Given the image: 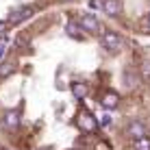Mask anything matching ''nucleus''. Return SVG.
Masks as SVG:
<instances>
[{
    "instance_id": "obj_11",
    "label": "nucleus",
    "mask_w": 150,
    "mask_h": 150,
    "mask_svg": "<svg viewBox=\"0 0 150 150\" xmlns=\"http://www.w3.org/2000/svg\"><path fill=\"white\" fill-rule=\"evenodd\" d=\"M79 24L83 26L85 33H98V30H100V24H98V20L91 13H83L79 18Z\"/></svg>"
},
{
    "instance_id": "obj_16",
    "label": "nucleus",
    "mask_w": 150,
    "mask_h": 150,
    "mask_svg": "<svg viewBox=\"0 0 150 150\" xmlns=\"http://www.w3.org/2000/svg\"><path fill=\"white\" fill-rule=\"evenodd\" d=\"M142 72H144V79H150V63H144Z\"/></svg>"
},
{
    "instance_id": "obj_4",
    "label": "nucleus",
    "mask_w": 150,
    "mask_h": 150,
    "mask_svg": "<svg viewBox=\"0 0 150 150\" xmlns=\"http://www.w3.org/2000/svg\"><path fill=\"white\" fill-rule=\"evenodd\" d=\"M100 44L105 46L107 50H111V52H115V50L122 48V37L115 33V30H105L100 37Z\"/></svg>"
},
{
    "instance_id": "obj_12",
    "label": "nucleus",
    "mask_w": 150,
    "mask_h": 150,
    "mask_svg": "<svg viewBox=\"0 0 150 150\" xmlns=\"http://www.w3.org/2000/svg\"><path fill=\"white\" fill-rule=\"evenodd\" d=\"M70 91H72V96H74L76 100H85V96L89 94V87H87V83H83V81H74L70 85Z\"/></svg>"
},
{
    "instance_id": "obj_10",
    "label": "nucleus",
    "mask_w": 150,
    "mask_h": 150,
    "mask_svg": "<svg viewBox=\"0 0 150 150\" xmlns=\"http://www.w3.org/2000/svg\"><path fill=\"white\" fill-rule=\"evenodd\" d=\"M102 13H107L109 18H117L122 13V2L120 0H100Z\"/></svg>"
},
{
    "instance_id": "obj_9",
    "label": "nucleus",
    "mask_w": 150,
    "mask_h": 150,
    "mask_svg": "<svg viewBox=\"0 0 150 150\" xmlns=\"http://www.w3.org/2000/svg\"><path fill=\"white\" fill-rule=\"evenodd\" d=\"M65 33H68V37L76 39V41L87 39V33L83 30V26H81L79 22H74V20H68V24H65Z\"/></svg>"
},
{
    "instance_id": "obj_14",
    "label": "nucleus",
    "mask_w": 150,
    "mask_h": 150,
    "mask_svg": "<svg viewBox=\"0 0 150 150\" xmlns=\"http://www.w3.org/2000/svg\"><path fill=\"white\" fill-rule=\"evenodd\" d=\"M96 120H98V124H102V126H109L111 124V115H109V111H107V113H102L100 117H96Z\"/></svg>"
},
{
    "instance_id": "obj_3",
    "label": "nucleus",
    "mask_w": 150,
    "mask_h": 150,
    "mask_svg": "<svg viewBox=\"0 0 150 150\" xmlns=\"http://www.w3.org/2000/svg\"><path fill=\"white\" fill-rule=\"evenodd\" d=\"M20 124H22L20 111H15V109H7V111H2V126L7 128L9 133H15V131L20 128Z\"/></svg>"
},
{
    "instance_id": "obj_13",
    "label": "nucleus",
    "mask_w": 150,
    "mask_h": 150,
    "mask_svg": "<svg viewBox=\"0 0 150 150\" xmlns=\"http://www.w3.org/2000/svg\"><path fill=\"white\" fill-rule=\"evenodd\" d=\"M133 150H150V139L146 137H139V139H133Z\"/></svg>"
},
{
    "instance_id": "obj_15",
    "label": "nucleus",
    "mask_w": 150,
    "mask_h": 150,
    "mask_svg": "<svg viewBox=\"0 0 150 150\" xmlns=\"http://www.w3.org/2000/svg\"><path fill=\"white\" fill-rule=\"evenodd\" d=\"M7 30H9V24H7V20H0V39L7 35Z\"/></svg>"
},
{
    "instance_id": "obj_7",
    "label": "nucleus",
    "mask_w": 150,
    "mask_h": 150,
    "mask_svg": "<svg viewBox=\"0 0 150 150\" xmlns=\"http://www.w3.org/2000/svg\"><path fill=\"white\" fill-rule=\"evenodd\" d=\"M126 135L131 137V139H139V137H146L148 131H146V126H144V122L131 120V122L126 124Z\"/></svg>"
},
{
    "instance_id": "obj_8",
    "label": "nucleus",
    "mask_w": 150,
    "mask_h": 150,
    "mask_svg": "<svg viewBox=\"0 0 150 150\" xmlns=\"http://www.w3.org/2000/svg\"><path fill=\"white\" fill-rule=\"evenodd\" d=\"M15 68H18L15 57H2V61H0V81H7L15 72Z\"/></svg>"
},
{
    "instance_id": "obj_18",
    "label": "nucleus",
    "mask_w": 150,
    "mask_h": 150,
    "mask_svg": "<svg viewBox=\"0 0 150 150\" xmlns=\"http://www.w3.org/2000/svg\"><path fill=\"white\" fill-rule=\"evenodd\" d=\"M144 28H146V30H148V33H150V15H148V18H146V20H144Z\"/></svg>"
},
{
    "instance_id": "obj_19",
    "label": "nucleus",
    "mask_w": 150,
    "mask_h": 150,
    "mask_svg": "<svg viewBox=\"0 0 150 150\" xmlns=\"http://www.w3.org/2000/svg\"><path fill=\"white\" fill-rule=\"evenodd\" d=\"M61 2H68V0H61Z\"/></svg>"
},
{
    "instance_id": "obj_17",
    "label": "nucleus",
    "mask_w": 150,
    "mask_h": 150,
    "mask_svg": "<svg viewBox=\"0 0 150 150\" xmlns=\"http://www.w3.org/2000/svg\"><path fill=\"white\" fill-rule=\"evenodd\" d=\"M4 54H7V46H4V41L0 39V59H2Z\"/></svg>"
},
{
    "instance_id": "obj_5",
    "label": "nucleus",
    "mask_w": 150,
    "mask_h": 150,
    "mask_svg": "<svg viewBox=\"0 0 150 150\" xmlns=\"http://www.w3.org/2000/svg\"><path fill=\"white\" fill-rule=\"evenodd\" d=\"M139 81H142V76H139V72L135 68H124L122 72V83L126 89H135V87L139 85Z\"/></svg>"
},
{
    "instance_id": "obj_1",
    "label": "nucleus",
    "mask_w": 150,
    "mask_h": 150,
    "mask_svg": "<svg viewBox=\"0 0 150 150\" xmlns=\"http://www.w3.org/2000/svg\"><path fill=\"white\" fill-rule=\"evenodd\" d=\"M33 13H35V7H30V4L18 7V9H13V11H9V15H7V24H9V26H18V24H22L24 20L33 18Z\"/></svg>"
},
{
    "instance_id": "obj_2",
    "label": "nucleus",
    "mask_w": 150,
    "mask_h": 150,
    "mask_svg": "<svg viewBox=\"0 0 150 150\" xmlns=\"http://www.w3.org/2000/svg\"><path fill=\"white\" fill-rule=\"evenodd\" d=\"M76 124H79V128H81V131H85V133H96L98 131V120L91 115V111H87V109H81L79 111V115H76Z\"/></svg>"
},
{
    "instance_id": "obj_6",
    "label": "nucleus",
    "mask_w": 150,
    "mask_h": 150,
    "mask_svg": "<svg viewBox=\"0 0 150 150\" xmlns=\"http://www.w3.org/2000/svg\"><path fill=\"white\" fill-rule=\"evenodd\" d=\"M100 105L105 107L107 111H113V109H117V107H120V94H117V91H113V89L105 91V94L100 96Z\"/></svg>"
}]
</instances>
